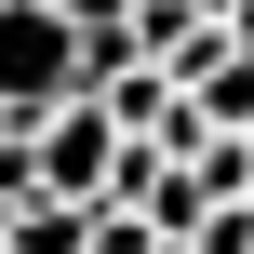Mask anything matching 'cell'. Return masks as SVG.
Instances as JSON below:
<instances>
[{"mask_svg": "<svg viewBox=\"0 0 254 254\" xmlns=\"http://www.w3.org/2000/svg\"><path fill=\"white\" fill-rule=\"evenodd\" d=\"M80 94V27L54 0H0V121H40Z\"/></svg>", "mask_w": 254, "mask_h": 254, "instance_id": "obj_1", "label": "cell"}, {"mask_svg": "<svg viewBox=\"0 0 254 254\" xmlns=\"http://www.w3.org/2000/svg\"><path fill=\"white\" fill-rule=\"evenodd\" d=\"M27 134H40V188H54V201H94V188H107V161H121V121H107L94 94L40 107Z\"/></svg>", "mask_w": 254, "mask_h": 254, "instance_id": "obj_2", "label": "cell"}, {"mask_svg": "<svg viewBox=\"0 0 254 254\" xmlns=\"http://www.w3.org/2000/svg\"><path fill=\"white\" fill-rule=\"evenodd\" d=\"M94 107H107L121 134H161V121H174V67H161V54H134V67H107V80H94Z\"/></svg>", "mask_w": 254, "mask_h": 254, "instance_id": "obj_3", "label": "cell"}, {"mask_svg": "<svg viewBox=\"0 0 254 254\" xmlns=\"http://www.w3.org/2000/svg\"><path fill=\"white\" fill-rule=\"evenodd\" d=\"M0 241L13 254H94V201H27V214H0Z\"/></svg>", "mask_w": 254, "mask_h": 254, "instance_id": "obj_4", "label": "cell"}, {"mask_svg": "<svg viewBox=\"0 0 254 254\" xmlns=\"http://www.w3.org/2000/svg\"><path fill=\"white\" fill-rule=\"evenodd\" d=\"M94 254H174V241H161L134 201H94Z\"/></svg>", "mask_w": 254, "mask_h": 254, "instance_id": "obj_5", "label": "cell"}, {"mask_svg": "<svg viewBox=\"0 0 254 254\" xmlns=\"http://www.w3.org/2000/svg\"><path fill=\"white\" fill-rule=\"evenodd\" d=\"M54 13H67V27H121L134 0H54Z\"/></svg>", "mask_w": 254, "mask_h": 254, "instance_id": "obj_6", "label": "cell"}, {"mask_svg": "<svg viewBox=\"0 0 254 254\" xmlns=\"http://www.w3.org/2000/svg\"><path fill=\"white\" fill-rule=\"evenodd\" d=\"M0 254H13V241H0Z\"/></svg>", "mask_w": 254, "mask_h": 254, "instance_id": "obj_7", "label": "cell"}]
</instances>
